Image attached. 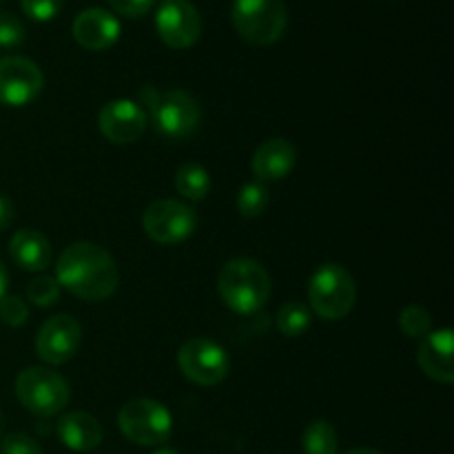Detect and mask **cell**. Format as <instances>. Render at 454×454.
Wrapping results in <instances>:
<instances>
[{
  "instance_id": "1",
  "label": "cell",
  "mask_w": 454,
  "mask_h": 454,
  "mask_svg": "<svg viewBox=\"0 0 454 454\" xmlns=\"http://www.w3.org/2000/svg\"><path fill=\"white\" fill-rule=\"evenodd\" d=\"M60 288L84 301L109 300L120 284V270L114 255L100 244L74 242L56 262Z\"/></svg>"
},
{
  "instance_id": "2",
  "label": "cell",
  "mask_w": 454,
  "mask_h": 454,
  "mask_svg": "<svg viewBox=\"0 0 454 454\" xmlns=\"http://www.w3.org/2000/svg\"><path fill=\"white\" fill-rule=\"evenodd\" d=\"M270 288L273 284L266 269L251 257H235L226 262L217 275L220 300L242 317H251L269 304Z\"/></svg>"
},
{
  "instance_id": "3",
  "label": "cell",
  "mask_w": 454,
  "mask_h": 454,
  "mask_svg": "<svg viewBox=\"0 0 454 454\" xmlns=\"http://www.w3.org/2000/svg\"><path fill=\"white\" fill-rule=\"evenodd\" d=\"M309 301L310 313L326 322H340L348 317L357 301L353 275L337 262H326L310 275Z\"/></svg>"
},
{
  "instance_id": "4",
  "label": "cell",
  "mask_w": 454,
  "mask_h": 454,
  "mask_svg": "<svg viewBox=\"0 0 454 454\" xmlns=\"http://www.w3.org/2000/svg\"><path fill=\"white\" fill-rule=\"evenodd\" d=\"M231 20L247 43L269 47L286 31L288 9L284 0H235Z\"/></svg>"
},
{
  "instance_id": "5",
  "label": "cell",
  "mask_w": 454,
  "mask_h": 454,
  "mask_svg": "<svg viewBox=\"0 0 454 454\" xmlns=\"http://www.w3.org/2000/svg\"><path fill=\"white\" fill-rule=\"evenodd\" d=\"M16 397L25 411L35 417H56L69 403V381L56 371L44 366L25 368L16 377Z\"/></svg>"
},
{
  "instance_id": "6",
  "label": "cell",
  "mask_w": 454,
  "mask_h": 454,
  "mask_svg": "<svg viewBox=\"0 0 454 454\" xmlns=\"http://www.w3.org/2000/svg\"><path fill=\"white\" fill-rule=\"evenodd\" d=\"M118 426L131 443L162 446L173 433V415L155 399H131L118 412Z\"/></svg>"
},
{
  "instance_id": "7",
  "label": "cell",
  "mask_w": 454,
  "mask_h": 454,
  "mask_svg": "<svg viewBox=\"0 0 454 454\" xmlns=\"http://www.w3.org/2000/svg\"><path fill=\"white\" fill-rule=\"evenodd\" d=\"M149 111L155 133L167 140H184L193 136L202 120V106L184 89H168L160 93Z\"/></svg>"
},
{
  "instance_id": "8",
  "label": "cell",
  "mask_w": 454,
  "mask_h": 454,
  "mask_svg": "<svg viewBox=\"0 0 454 454\" xmlns=\"http://www.w3.org/2000/svg\"><path fill=\"white\" fill-rule=\"evenodd\" d=\"M142 229L162 247H176V244L186 242L198 229V215L189 204L180 200H155L146 207L142 215Z\"/></svg>"
},
{
  "instance_id": "9",
  "label": "cell",
  "mask_w": 454,
  "mask_h": 454,
  "mask_svg": "<svg viewBox=\"0 0 454 454\" xmlns=\"http://www.w3.org/2000/svg\"><path fill=\"white\" fill-rule=\"evenodd\" d=\"M177 366L182 375L193 384L211 388L229 377V355L217 341L207 337H193L177 350Z\"/></svg>"
},
{
  "instance_id": "10",
  "label": "cell",
  "mask_w": 454,
  "mask_h": 454,
  "mask_svg": "<svg viewBox=\"0 0 454 454\" xmlns=\"http://www.w3.org/2000/svg\"><path fill=\"white\" fill-rule=\"evenodd\" d=\"M44 75L34 60L25 56L0 58V105L27 106L40 96Z\"/></svg>"
},
{
  "instance_id": "11",
  "label": "cell",
  "mask_w": 454,
  "mask_h": 454,
  "mask_svg": "<svg viewBox=\"0 0 454 454\" xmlns=\"http://www.w3.org/2000/svg\"><path fill=\"white\" fill-rule=\"evenodd\" d=\"M155 31L171 49H189L202 35V16L191 0H164L155 12Z\"/></svg>"
},
{
  "instance_id": "12",
  "label": "cell",
  "mask_w": 454,
  "mask_h": 454,
  "mask_svg": "<svg viewBox=\"0 0 454 454\" xmlns=\"http://www.w3.org/2000/svg\"><path fill=\"white\" fill-rule=\"evenodd\" d=\"M82 328L71 315H53L35 335V353L49 366H62L78 353Z\"/></svg>"
},
{
  "instance_id": "13",
  "label": "cell",
  "mask_w": 454,
  "mask_h": 454,
  "mask_svg": "<svg viewBox=\"0 0 454 454\" xmlns=\"http://www.w3.org/2000/svg\"><path fill=\"white\" fill-rule=\"evenodd\" d=\"M149 115L137 102L120 98L109 100L98 114V129L114 145H131L146 131Z\"/></svg>"
},
{
  "instance_id": "14",
  "label": "cell",
  "mask_w": 454,
  "mask_h": 454,
  "mask_svg": "<svg viewBox=\"0 0 454 454\" xmlns=\"http://www.w3.org/2000/svg\"><path fill=\"white\" fill-rule=\"evenodd\" d=\"M75 43L89 51H106L120 40L122 27L111 12L100 7H89L75 16L71 25Z\"/></svg>"
},
{
  "instance_id": "15",
  "label": "cell",
  "mask_w": 454,
  "mask_h": 454,
  "mask_svg": "<svg viewBox=\"0 0 454 454\" xmlns=\"http://www.w3.org/2000/svg\"><path fill=\"white\" fill-rule=\"evenodd\" d=\"M417 364L430 380L439 384L454 381V333L450 328L430 331L417 348Z\"/></svg>"
},
{
  "instance_id": "16",
  "label": "cell",
  "mask_w": 454,
  "mask_h": 454,
  "mask_svg": "<svg viewBox=\"0 0 454 454\" xmlns=\"http://www.w3.org/2000/svg\"><path fill=\"white\" fill-rule=\"evenodd\" d=\"M297 164V149L286 137H270L262 142L251 160L253 176L257 182H279L291 176Z\"/></svg>"
},
{
  "instance_id": "17",
  "label": "cell",
  "mask_w": 454,
  "mask_h": 454,
  "mask_svg": "<svg viewBox=\"0 0 454 454\" xmlns=\"http://www.w3.org/2000/svg\"><path fill=\"white\" fill-rule=\"evenodd\" d=\"M62 446L74 452H91L102 443V426L93 415L84 411L65 412L56 424Z\"/></svg>"
},
{
  "instance_id": "18",
  "label": "cell",
  "mask_w": 454,
  "mask_h": 454,
  "mask_svg": "<svg viewBox=\"0 0 454 454\" xmlns=\"http://www.w3.org/2000/svg\"><path fill=\"white\" fill-rule=\"evenodd\" d=\"M9 255L13 264L29 273H43L51 264V244L47 235L35 229H20L9 239Z\"/></svg>"
},
{
  "instance_id": "19",
  "label": "cell",
  "mask_w": 454,
  "mask_h": 454,
  "mask_svg": "<svg viewBox=\"0 0 454 454\" xmlns=\"http://www.w3.org/2000/svg\"><path fill=\"white\" fill-rule=\"evenodd\" d=\"M176 191L191 202H202L211 191V176L202 164H182L176 171Z\"/></svg>"
},
{
  "instance_id": "20",
  "label": "cell",
  "mask_w": 454,
  "mask_h": 454,
  "mask_svg": "<svg viewBox=\"0 0 454 454\" xmlns=\"http://www.w3.org/2000/svg\"><path fill=\"white\" fill-rule=\"evenodd\" d=\"M310 322H313V313L306 304L301 301H286V304L279 309L278 319V331L282 333L284 337L293 340V337H301L310 328Z\"/></svg>"
},
{
  "instance_id": "21",
  "label": "cell",
  "mask_w": 454,
  "mask_h": 454,
  "mask_svg": "<svg viewBox=\"0 0 454 454\" xmlns=\"http://www.w3.org/2000/svg\"><path fill=\"white\" fill-rule=\"evenodd\" d=\"M337 446L340 442H337L335 428L324 419L310 421L301 437L304 454H337Z\"/></svg>"
},
{
  "instance_id": "22",
  "label": "cell",
  "mask_w": 454,
  "mask_h": 454,
  "mask_svg": "<svg viewBox=\"0 0 454 454\" xmlns=\"http://www.w3.org/2000/svg\"><path fill=\"white\" fill-rule=\"evenodd\" d=\"M269 202H270L269 186H266L264 182H257V180L244 184L242 189H239L238 200H235L238 211L242 213L244 217H260L262 213L269 208Z\"/></svg>"
},
{
  "instance_id": "23",
  "label": "cell",
  "mask_w": 454,
  "mask_h": 454,
  "mask_svg": "<svg viewBox=\"0 0 454 454\" xmlns=\"http://www.w3.org/2000/svg\"><path fill=\"white\" fill-rule=\"evenodd\" d=\"M399 328L406 333L411 340H424L433 331V317L424 306H406L399 313Z\"/></svg>"
},
{
  "instance_id": "24",
  "label": "cell",
  "mask_w": 454,
  "mask_h": 454,
  "mask_svg": "<svg viewBox=\"0 0 454 454\" xmlns=\"http://www.w3.org/2000/svg\"><path fill=\"white\" fill-rule=\"evenodd\" d=\"M60 291L62 288L56 278H51V275H38L27 286V300H29V304L38 306V309H49V306H53L60 300Z\"/></svg>"
},
{
  "instance_id": "25",
  "label": "cell",
  "mask_w": 454,
  "mask_h": 454,
  "mask_svg": "<svg viewBox=\"0 0 454 454\" xmlns=\"http://www.w3.org/2000/svg\"><path fill=\"white\" fill-rule=\"evenodd\" d=\"M27 319H29V306H27L22 297L9 295V293L0 297V322L12 328H18L27 324Z\"/></svg>"
},
{
  "instance_id": "26",
  "label": "cell",
  "mask_w": 454,
  "mask_h": 454,
  "mask_svg": "<svg viewBox=\"0 0 454 454\" xmlns=\"http://www.w3.org/2000/svg\"><path fill=\"white\" fill-rule=\"evenodd\" d=\"M25 25L13 13L0 12V49H13L25 43Z\"/></svg>"
},
{
  "instance_id": "27",
  "label": "cell",
  "mask_w": 454,
  "mask_h": 454,
  "mask_svg": "<svg viewBox=\"0 0 454 454\" xmlns=\"http://www.w3.org/2000/svg\"><path fill=\"white\" fill-rule=\"evenodd\" d=\"M20 4L34 22H49L60 13L65 0H20Z\"/></svg>"
},
{
  "instance_id": "28",
  "label": "cell",
  "mask_w": 454,
  "mask_h": 454,
  "mask_svg": "<svg viewBox=\"0 0 454 454\" xmlns=\"http://www.w3.org/2000/svg\"><path fill=\"white\" fill-rule=\"evenodd\" d=\"M0 454H43V448L29 434L12 433L0 439Z\"/></svg>"
},
{
  "instance_id": "29",
  "label": "cell",
  "mask_w": 454,
  "mask_h": 454,
  "mask_svg": "<svg viewBox=\"0 0 454 454\" xmlns=\"http://www.w3.org/2000/svg\"><path fill=\"white\" fill-rule=\"evenodd\" d=\"M114 12H118L124 18H142L153 9L155 0H109Z\"/></svg>"
},
{
  "instance_id": "30",
  "label": "cell",
  "mask_w": 454,
  "mask_h": 454,
  "mask_svg": "<svg viewBox=\"0 0 454 454\" xmlns=\"http://www.w3.org/2000/svg\"><path fill=\"white\" fill-rule=\"evenodd\" d=\"M13 217H16V207H13L12 200L4 198V195H0V231L9 229L13 222Z\"/></svg>"
},
{
  "instance_id": "31",
  "label": "cell",
  "mask_w": 454,
  "mask_h": 454,
  "mask_svg": "<svg viewBox=\"0 0 454 454\" xmlns=\"http://www.w3.org/2000/svg\"><path fill=\"white\" fill-rule=\"evenodd\" d=\"M7 288H9V273L4 269V264L0 262V297L7 295Z\"/></svg>"
},
{
  "instance_id": "32",
  "label": "cell",
  "mask_w": 454,
  "mask_h": 454,
  "mask_svg": "<svg viewBox=\"0 0 454 454\" xmlns=\"http://www.w3.org/2000/svg\"><path fill=\"white\" fill-rule=\"evenodd\" d=\"M346 454H381V452L375 450V448H353V450H348Z\"/></svg>"
},
{
  "instance_id": "33",
  "label": "cell",
  "mask_w": 454,
  "mask_h": 454,
  "mask_svg": "<svg viewBox=\"0 0 454 454\" xmlns=\"http://www.w3.org/2000/svg\"><path fill=\"white\" fill-rule=\"evenodd\" d=\"M4 415H3V411H0V439L4 437Z\"/></svg>"
},
{
  "instance_id": "34",
  "label": "cell",
  "mask_w": 454,
  "mask_h": 454,
  "mask_svg": "<svg viewBox=\"0 0 454 454\" xmlns=\"http://www.w3.org/2000/svg\"><path fill=\"white\" fill-rule=\"evenodd\" d=\"M153 454H180L177 450H173V448H162V450L153 452Z\"/></svg>"
},
{
  "instance_id": "35",
  "label": "cell",
  "mask_w": 454,
  "mask_h": 454,
  "mask_svg": "<svg viewBox=\"0 0 454 454\" xmlns=\"http://www.w3.org/2000/svg\"><path fill=\"white\" fill-rule=\"evenodd\" d=\"M0 3H3V0H0Z\"/></svg>"
}]
</instances>
